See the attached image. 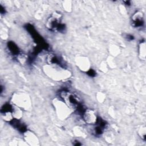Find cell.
Returning a JSON list of instances; mask_svg holds the SVG:
<instances>
[{
  "label": "cell",
  "mask_w": 146,
  "mask_h": 146,
  "mask_svg": "<svg viewBox=\"0 0 146 146\" xmlns=\"http://www.w3.org/2000/svg\"><path fill=\"white\" fill-rule=\"evenodd\" d=\"M43 70L48 78L55 81L64 80L71 76V72L60 64L47 63L43 67Z\"/></svg>",
  "instance_id": "cell-1"
},
{
  "label": "cell",
  "mask_w": 146,
  "mask_h": 146,
  "mask_svg": "<svg viewBox=\"0 0 146 146\" xmlns=\"http://www.w3.org/2000/svg\"><path fill=\"white\" fill-rule=\"evenodd\" d=\"M59 98L73 111L78 108L80 100L75 94L66 90H62L59 92Z\"/></svg>",
  "instance_id": "cell-4"
},
{
  "label": "cell",
  "mask_w": 146,
  "mask_h": 146,
  "mask_svg": "<svg viewBox=\"0 0 146 146\" xmlns=\"http://www.w3.org/2000/svg\"><path fill=\"white\" fill-rule=\"evenodd\" d=\"M145 126L144 125H141L138 131V133L140 135V136L141 137V139L145 140Z\"/></svg>",
  "instance_id": "cell-16"
},
{
  "label": "cell",
  "mask_w": 146,
  "mask_h": 146,
  "mask_svg": "<svg viewBox=\"0 0 146 146\" xmlns=\"http://www.w3.org/2000/svg\"><path fill=\"white\" fill-rule=\"evenodd\" d=\"M96 99L99 102L102 103L106 99V95L102 92H98L96 94Z\"/></svg>",
  "instance_id": "cell-17"
},
{
  "label": "cell",
  "mask_w": 146,
  "mask_h": 146,
  "mask_svg": "<svg viewBox=\"0 0 146 146\" xmlns=\"http://www.w3.org/2000/svg\"><path fill=\"white\" fill-rule=\"evenodd\" d=\"M139 55L141 60H145L146 55V48H145V42L143 40L140 42L139 44Z\"/></svg>",
  "instance_id": "cell-11"
},
{
  "label": "cell",
  "mask_w": 146,
  "mask_h": 146,
  "mask_svg": "<svg viewBox=\"0 0 146 146\" xmlns=\"http://www.w3.org/2000/svg\"><path fill=\"white\" fill-rule=\"evenodd\" d=\"M2 117L5 121L7 122H10L14 119L11 110L2 111Z\"/></svg>",
  "instance_id": "cell-13"
},
{
  "label": "cell",
  "mask_w": 146,
  "mask_h": 146,
  "mask_svg": "<svg viewBox=\"0 0 146 146\" xmlns=\"http://www.w3.org/2000/svg\"><path fill=\"white\" fill-rule=\"evenodd\" d=\"M63 8L64 10L67 12H70L72 10V2L70 1H65L63 2L62 4Z\"/></svg>",
  "instance_id": "cell-15"
},
{
  "label": "cell",
  "mask_w": 146,
  "mask_h": 146,
  "mask_svg": "<svg viewBox=\"0 0 146 146\" xmlns=\"http://www.w3.org/2000/svg\"><path fill=\"white\" fill-rule=\"evenodd\" d=\"M52 104L58 117L60 119H67L72 112V110L59 98L52 100Z\"/></svg>",
  "instance_id": "cell-2"
},
{
  "label": "cell",
  "mask_w": 146,
  "mask_h": 146,
  "mask_svg": "<svg viewBox=\"0 0 146 146\" xmlns=\"http://www.w3.org/2000/svg\"><path fill=\"white\" fill-rule=\"evenodd\" d=\"M61 18L62 15L60 13L58 12H54L47 19L46 26L48 30L52 31L59 30L62 28V25L60 24Z\"/></svg>",
  "instance_id": "cell-5"
},
{
  "label": "cell",
  "mask_w": 146,
  "mask_h": 146,
  "mask_svg": "<svg viewBox=\"0 0 146 146\" xmlns=\"http://www.w3.org/2000/svg\"><path fill=\"white\" fill-rule=\"evenodd\" d=\"M83 118L84 122L88 124H95L98 119L95 112L92 109H86L83 112Z\"/></svg>",
  "instance_id": "cell-7"
},
{
  "label": "cell",
  "mask_w": 146,
  "mask_h": 146,
  "mask_svg": "<svg viewBox=\"0 0 146 146\" xmlns=\"http://www.w3.org/2000/svg\"><path fill=\"white\" fill-rule=\"evenodd\" d=\"M143 14L140 11H136L132 16V24L135 27H139L142 26L143 21Z\"/></svg>",
  "instance_id": "cell-9"
},
{
  "label": "cell",
  "mask_w": 146,
  "mask_h": 146,
  "mask_svg": "<svg viewBox=\"0 0 146 146\" xmlns=\"http://www.w3.org/2000/svg\"><path fill=\"white\" fill-rule=\"evenodd\" d=\"M11 102L13 104H14L21 109L24 110H27L31 107V99L29 96L21 92L14 93L11 99Z\"/></svg>",
  "instance_id": "cell-3"
},
{
  "label": "cell",
  "mask_w": 146,
  "mask_h": 146,
  "mask_svg": "<svg viewBox=\"0 0 146 146\" xmlns=\"http://www.w3.org/2000/svg\"><path fill=\"white\" fill-rule=\"evenodd\" d=\"M109 51L111 53V54L113 56H117L120 54V50L119 47H117L115 44L111 45V47L109 48Z\"/></svg>",
  "instance_id": "cell-14"
},
{
  "label": "cell",
  "mask_w": 146,
  "mask_h": 146,
  "mask_svg": "<svg viewBox=\"0 0 146 146\" xmlns=\"http://www.w3.org/2000/svg\"><path fill=\"white\" fill-rule=\"evenodd\" d=\"M73 132L75 136L79 137H85L87 135L86 130L80 126L75 127L73 129Z\"/></svg>",
  "instance_id": "cell-12"
},
{
  "label": "cell",
  "mask_w": 146,
  "mask_h": 146,
  "mask_svg": "<svg viewBox=\"0 0 146 146\" xmlns=\"http://www.w3.org/2000/svg\"><path fill=\"white\" fill-rule=\"evenodd\" d=\"M25 141L30 145H38L39 141L36 135L30 130H25L23 133Z\"/></svg>",
  "instance_id": "cell-8"
},
{
  "label": "cell",
  "mask_w": 146,
  "mask_h": 146,
  "mask_svg": "<svg viewBox=\"0 0 146 146\" xmlns=\"http://www.w3.org/2000/svg\"><path fill=\"white\" fill-rule=\"evenodd\" d=\"M75 64L77 67L83 72H88L91 70L90 61L86 56H78L75 59Z\"/></svg>",
  "instance_id": "cell-6"
},
{
  "label": "cell",
  "mask_w": 146,
  "mask_h": 146,
  "mask_svg": "<svg viewBox=\"0 0 146 146\" xmlns=\"http://www.w3.org/2000/svg\"><path fill=\"white\" fill-rule=\"evenodd\" d=\"M11 111L12 112L13 117L16 120H20L23 116V111L22 109L20 107L11 104Z\"/></svg>",
  "instance_id": "cell-10"
}]
</instances>
